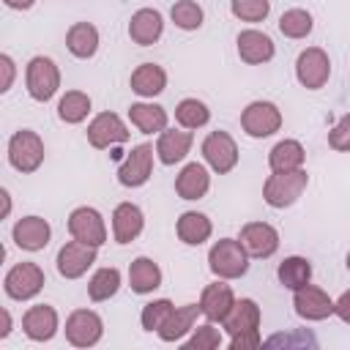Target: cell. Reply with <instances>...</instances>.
<instances>
[{
    "label": "cell",
    "mask_w": 350,
    "mask_h": 350,
    "mask_svg": "<svg viewBox=\"0 0 350 350\" xmlns=\"http://www.w3.org/2000/svg\"><path fill=\"white\" fill-rule=\"evenodd\" d=\"M150 172H153V148L148 142H142V145L131 148V153L118 167V180L126 189H137V186L148 183Z\"/></svg>",
    "instance_id": "obj_13"
},
{
    "label": "cell",
    "mask_w": 350,
    "mask_h": 350,
    "mask_svg": "<svg viewBox=\"0 0 350 350\" xmlns=\"http://www.w3.org/2000/svg\"><path fill=\"white\" fill-rule=\"evenodd\" d=\"M57 273L63 279H79L82 273H88V268L96 262V246H88L82 241H68L60 246L57 252Z\"/></svg>",
    "instance_id": "obj_14"
},
{
    "label": "cell",
    "mask_w": 350,
    "mask_h": 350,
    "mask_svg": "<svg viewBox=\"0 0 350 350\" xmlns=\"http://www.w3.org/2000/svg\"><path fill=\"white\" fill-rule=\"evenodd\" d=\"M129 120L142 131V134H161L164 129H167V109L164 107H159V104H145V101H139V104H131L129 107Z\"/></svg>",
    "instance_id": "obj_31"
},
{
    "label": "cell",
    "mask_w": 350,
    "mask_h": 350,
    "mask_svg": "<svg viewBox=\"0 0 350 350\" xmlns=\"http://www.w3.org/2000/svg\"><path fill=\"white\" fill-rule=\"evenodd\" d=\"M334 314H336L342 323L350 325V290H345V293L334 301Z\"/></svg>",
    "instance_id": "obj_43"
},
{
    "label": "cell",
    "mask_w": 350,
    "mask_h": 350,
    "mask_svg": "<svg viewBox=\"0 0 350 350\" xmlns=\"http://www.w3.org/2000/svg\"><path fill=\"white\" fill-rule=\"evenodd\" d=\"M145 227V216L139 211V205L134 202H120L112 211V235L118 243H131Z\"/></svg>",
    "instance_id": "obj_22"
},
{
    "label": "cell",
    "mask_w": 350,
    "mask_h": 350,
    "mask_svg": "<svg viewBox=\"0 0 350 350\" xmlns=\"http://www.w3.org/2000/svg\"><path fill=\"white\" fill-rule=\"evenodd\" d=\"M68 232L71 238L88 243V246H101L107 241V224L101 219V213L90 205H79L68 213Z\"/></svg>",
    "instance_id": "obj_9"
},
{
    "label": "cell",
    "mask_w": 350,
    "mask_h": 350,
    "mask_svg": "<svg viewBox=\"0 0 350 350\" xmlns=\"http://www.w3.org/2000/svg\"><path fill=\"white\" fill-rule=\"evenodd\" d=\"M44 282H46V279H44V271H41L36 262H16V265L5 273L3 290H5V295L14 298V301H30V298H36V295L41 293Z\"/></svg>",
    "instance_id": "obj_6"
},
{
    "label": "cell",
    "mask_w": 350,
    "mask_h": 350,
    "mask_svg": "<svg viewBox=\"0 0 350 350\" xmlns=\"http://www.w3.org/2000/svg\"><path fill=\"white\" fill-rule=\"evenodd\" d=\"M208 189H211V175L200 161H189L175 178V191L180 200H202Z\"/></svg>",
    "instance_id": "obj_21"
},
{
    "label": "cell",
    "mask_w": 350,
    "mask_h": 350,
    "mask_svg": "<svg viewBox=\"0 0 350 350\" xmlns=\"http://www.w3.org/2000/svg\"><path fill=\"white\" fill-rule=\"evenodd\" d=\"M312 27H314V22L306 8H290L279 16V30L287 38H306L312 33Z\"/></svg>",
    "instance_id": "obj_35"
},
{
    "label": "cell",
    "mask_w": 350,
    "mask_h": 350,
    "mask_svg": "<svg viewBox=\"0 0 350 350\" xmlns=\"http://www.w3.org/2000/svg\"><path fill=\"white\" fill-rule=\"evenodd\" d=\"M191 142H194V137H191L189 129H186V131L164 129V131L159 134V142H156L159 161H161V164H178V161H183V159L189 156V150H191Z\"/></svg>",
    "instance_id": "obj_24"
},
{
    "label": "cell",
    "mask_w": 350,
    "mask_h": 350,
    "mask_svg": "<svg viewBox=\"0 0 350 350\" xmlns=\"http://www.w3.org/2000/svg\"><path fill=\"white\" fill-rule=\"evenodd\" d=\"M328 145L334 150H350V112L336 120V126L328 131Z\"/></svg>",
    "instance_id": "obj_41"
},
{
    "label": "cell",
    "mask_w": 350,
    "mask_h": 350,
    "mask_svg": "<svg viewBox=\"0 0 350 350\" xmlns=\"http://www.w3.org/2000/svg\"><path fill=\"white\" fill-rule=\"evenodd\" d=\"M129 284L137 295H148L156 287H161V268L150 257H137L129 265Z\"/></svg>",
    "instance_id": "obj_29"
},
{
    "label": "cell",
    "mask_w": 350,
    "mask_h": 350,
    "mask_svg": "<svg viewBox=\"0 0 350 350\" xmlns=\"http://www.w3.org/2000/svg\"><path fill=\"white\" fill-rule=\"evenodd\" d=\"M129 139V129L115 112H98L88 126V142L96 150H107L112 145H120Z\"/></svg>",
    "instance_id": "obj_12"
},
{
    "label": "cell",
    "mask_w": 350,
    "mask_h": 350,
    "mask_svg": "<svg viewBox=\"0 0 350 350\" xmlns=\"http://www.w3.org/2000/svg\"><path fill=\"white\" fill-rule=\"evenodd\" d=\"M208 268L219 279H241L249 271V252L235 238H221L208 252Z\"/></svg>",
    "instance_id": "obj_2"
},
{
    "label": "cell",
    "mask_w": 350,
    "mask_h": 350,
    "mask_svg": "<svg viewBox=\"0 0 350 350\" xmlns=\"http://www.w3.org/2000/svg\"><path fill=\"white\" fill-rule=\"evenodd\" d=\"M120 287V271L118 268H98L90 282H88V295L90 301H109Z\"/></svg>",
    "instance_id": "obj_34"
},
{
    "label": "cell",
    "mask_w": 350,
    "mask_h": 350,
    "mask_svg": "<svg viewBox=\"0 0 350 350\" xmlns=\"http://www.w3.org/2000/svg\"><path fill=\"white\" fill-rule=\"evenodd\" d=\"M276 276H279V282L287 290H298V287L309 284V279H312V262L306 257H298V254L284 257L279 262V268H276Z\"/></svg>",
    "instance_id": "obj_32"
},
{
    "label": "cell",
    "mask_w": 350,
    "mask_h": 350,
    "mask_svg": "<svg viewBox=\"0 0 350 350\" xmlns=\"http://www.w3.org/2000/svg\"><path fill=\"white\" fill-rule=\"evenodd\" d=\"M202 156H205V161L211 164L213 172L224 175V172L235 170V164H238V145L227 131L219 129V131H211L202 139Z\"/></svg>",
    "instance_id": "obj_11"
},
{
    "label": "cell",
    "mask_w": 350,
    "mask_h": 350,
    "mask_svg": "<svg viewBox=\"0 0 350 350\" xmlns=\"http://www.w3.org/2000/svg\"><path fill=\"white\" fill-rule=\"evenodd\" d=\"M304 159H306V150L298 139H282L271 148L268 167H271V172H290V170H301Z\"/></svg>",
    "instance_id": "obj_28"
},
{
    "label": "cell",
    "mask_w": 350,
    "mask_h": 350,
    "mask_svg": "<svg viewBox=\"0 0 350 350\" xmlns=\"http://www.w3.org/2000/svg\"><path fill=\"white\" fill-rule=\"evenodd\" d=\"M200 314V304H186V306H175L170 312V317L164 320V325L156 331L161 342H180L197 323Z\"/></svg>",
    "instance_id": "obj_25"
},
{
    "label": "cell",
    "mask_w": 350,
    "mask_h": 350,
    "mask_svg": "<svg viewBox=\"0 0 350 350\" xmlns=\"http://www.w3.org/2000/svg\"><path fill=\"white\" fill-rule=\"evenodd\" d=\"M224 331L230 334V350H254L262 345L260 339V306L252 298L235 301L230 314L224 317Z\"/></svg>",
    "instance_id": "obj_1"
},
{
    "label": "cell",
    "mask_w": 350,
    "mask_h": 350,
    "mask_svg": "<svg viewBox=\"0 0 350 350\" xmlns=\"http://www.w3.org/2000/svg\"><path fill=\"white\" fill-rule=\"evenodd\" d=\"M309 175L306 170H290V172H273L268 175V180L262 183V200L271 208H290L306 189Z\"/></svg>",
    "instance_id": "obj_3"
},
{
    "label": "cell",
    "mask_w": 350,
    "mask_h": 350,
    "mask_svg": "<svg viewBox=\"0 0 350 350\" xmlns=\"http://www.w3.org/2000/svg\"><path fill=\"white\" fill-rule=\"evenodd\" d=\"M230 11L241 22H262L271 11V0H230Z\"/></svg>",
    "instance_id": "obj_40"
},
{
    "label": "cell",
    "mask_w": 350,
    "mask_h": 350,
    "mask_svg": "<svg viewBox=\"0 0 350 350\" xmlns=\"http://www.w3.org/2000/svg\"><path fill=\"white\" fill-rule=\"evenodd\" d=\"M3 3H5L8 8H16V11H27V8H30L36 0H3Z\"/></svg>",
    "instance_id": "obj_44"
},
{
    "label": "cell",
    "mask_w": 350,
    "mask_h": 350,
    "mask_svg": "<svg viewBox=\"0 0 350 350\" xmlns=\"http://www.w3.org/2000/svg\"><path fill=\"white\" fill-rule=\"evenodd\" d=\"M11 334V314H8V309H3V328H0V339H5Z\"/></svg>",
    "instance_id": "obj_45"
},
{
    "label": "cell",
    "mask_w": 350,
    "mask_h": 350,
    "mask_svg": "<svg viewBox=\"0 0 350 350\" xmlns=\"http://www.w3.org/2000/svg\"><path fill=\"white\" fill-rule=\"evenodd\" d=\"M293 306H295V314L304 317V320H325L334 314V301L328 298L325 290L314 287V284H304L298 290H293Z\"/></svg>",
    "instance_id": "obj_15"
},
{
    "label": "cell",
    "mask_w": 350,
    "mask_h": 350,
    "mask_svg": "<svg viewBox=\"0 0 350 350\" xmlns=\"http://www.w3.org/2000/svg\"><path fill=\"white\" fill-rule=\"evenodd\" d=\"M183 347L186 350H216V347H221V331L208 320L194 328V334L183 342Z\"/></svg>",
    "instance_id": "obj_38"
},
{
    "label": "cell",
    "mask_w": 350,
    "mask_h": 350,
    "mask_svg": "<svg viewBox=\"0 0 350 350\" xmlns=\"http://www.w3.org/2000/svg\"><path fill=\"white\" fill-rule=\"evenodd\" d=\"M170 16H172L175 27H180V30H197L202 25V19H205L202 5L194 3V0H178L170 8Z\"/></svg>",
    "instance_id": "obj_37"
},
{
    "label": "cell",
    "mask_w": 350,
    "mask_h": 350,
    "mask_svg": "<svg viewBox=\"0 0 350 350\" xmlns=\"http://www.w3.org/2000/svg\"><path fill=\"white\" fill-rule=\"evenodd\" d=\"M0 68H3V82H0V90L5 93V90L14 85V74H16V66H14L11 55H0Z\"/></svg>",
    "instance_id": "obj_42"
},
{
    "label": "cell",
    "mask_w": 350,
    "mask_h": 350,
    "mask_svg": "<svg viewBox=\"0 0 350 350\" xmlns=\"http://www.w3.org/2000/svg\"><path fill=\"white\" fill-rule=\"evenodd\" d=\"M345 265H347V271H350V252H347V260H345Z\"/></svg>",
    "instance_id": "obj_47"
},
{
    "label": "cell",
    "mask_w": 350,
    "mask_h": 350,
    "mask_svg": "<svg viewBox=\"0 0 350 350\" xmlns=\"http://www.w3.org/2000/svg\"><path fill=\"white\" fill-rule=\"evenodd\" d=\"M238 241L243 243L249 257H260V260L271 257L279 249V232L268 221H249V224H243Z\"/></svg>",
    "instance_id": "obj_16"
},
{
    "label": "cell",
    "mask_w": 350,
    "mask_h": 350,
    "mask_svg": "<svg viewBox=\"0 0 350 350\" xmlns=\"http://www.w3.org/2000/svg\"><path fill=\"white\" fill-rule=\"evenodd\" d=\"M57 312L49 304H36L22 314V331L33 342H49L57 334Z\"/></svg>",
    "instance_id": "obj_17"
},
{
    "label": "cell",
    "mask_w": 350,
    "mask_h": 350,
    "mask_svg": "<svg viewBox=\"0 0 350 350\" xmlns=\"http://www.w3.org/2000/svg\"><path fill=\"white\" fill-rule=\"evenodd\" d=\"M161 33H164V19H161V14L156 8H139V11L131 14L129 36H131L134 44L150 46V44H156L161 38Z\"/></svg>",
    "instance_id": "obj_20"
},
{
    "label": "cell",
    "mask_w": 350,
    "mask_h": 350,
    "mask_svg": "<svg viewBox=\"0 0 350 350\" xmlns=\"http://www.w3.org/2000/svg\"><path fill=\"white\" fill-rule=\"evenodd\" d=\"M241 129L254 139L271 137L282 129V112L273 101H252L241 112Z\"/></svg>",
    "instance_id": "obj_7"
},
{
    "label": "cell",
    "mask_w": 350,
    "mask_h": 350,
    "mask_svg": "<svg viewBox=\"0 0 350 350\" xmlns=\"http://www.w3.org/2000/svg\"><path fill=\"white\" fill-rule=\"evenodd\" d=\"M235 306V293L230 284L224 282H213L202 287L200 295V312L211 320V323H224V317L230 314V309Z\"/></svg>",
    "instance_id": "obj_19"
},
{
    "label": "cell",
    "mask_w": 350,
    "mask_h": 350,
    "mask_svg": "<svg viewBox=\"0 0 350 350\" xmlns=\"http://www.w3.org/2000/svg\"><path fill=\"white\" fill-rule=\"evenodd\" d=\"M66 46H68V52H71L74 57L88 60V57H93L96 49H98V30H96L90 22H77V25H71L68 33H66Z\"/></svg>",
    "instance_id": "obj_30"
},
{
    "label": "cell",
    "mask_w": 350,
    "mask_h": 350,
    "mask_svg": "<svg viewBox=\"0 0 350 350\" xmlns=\"http://www.w3.org/2000/svg\"><path fill=\"white\" fill-rule=\"evenodd\" d=\"M235 44H238L241 60L249 66H260V63H268L273 57V41L262 30H243V33H238Z\"/></svg>",
    "instance_id": "obj_23"
},
{
    "label": "cell",
    "mask_w": 350,
    "mask_h": 350,
    "mask_svg": "<svg viewBox=\"0 0 350 350\" xmlns=\"http://www.w3.org/2000/svg\"><path fill=\"white\" fill-rule=\"evenodd\" d=\"M90 112V96L82 90H68L60 101H57V118L63 123H82Z\"/></svg>",
    "instance_id": "obj_33"
},
{
    "label": "cell",
    "mask_w": 350,
    "mask_h": 350,
    "mask_svg": "<svg viewBox=\"0 0 350 350\" xmlns=\"http://www.w3.org/2000/svg\"><path fill=\"white\" fill-rule=\"evenodd\" d=\"M167 88V71L156 63H142L131 71V90L142 98H153Z\"/></svg>",
    "instance_id": "obj_26"
},
{
    "label": "cell",
    "mask_w": 350,
    "mask_h": 350,
    "mask_svg": "<svg viewBox=\"0 0 350 350\" xmlns=\"http://www.w3.org/2000/svg\"><path fill=\"white\" fill-rule=\"evenodd\" d=\"M175 232H178V238H180L186 246H200V243H205V241L211 238L213 224H211V219H208L205 213H200V211H186V213H180V219H178V224H175Z\"/></svg>",
    "instance_id": "obj_27"
},
{
    "label": "cell",
    "mask_w": 350,
    "mask_h": 350,
    "mask_svg": "<svg viewBox=\"0 0 350 350\" xmlns=\"http://www.w3.org/2000/svg\"><path fill=\"white\" fill-rule=\"evenodd\" d=\"M172 309H175V306H172L170 298H156V301L145 304V306H142V314H139L142 328H145V331H159V328L164 325V320L170 317Z\"/></svg>",
    "instance_id": "obj_39"
},
{
    "label": "cell",
    "mask_w": 350,
    "mask_h": 350,
    "mask_svg": "<svg viewBox=\"0 0 350 350\" xmlns=\"http://www.w3.org/2000/svg\"><path fill=\"white\" fill-rule=\"evenodd\" d=\"M295 77L304 88L320 90L331 77V60L320 46H306L295 60Z\"/></svg>",
    "instance_id": "obj_10"
},
{
    "label": "cell",
    "mask_w": 350,
    "mask_h": 350,
    "mask_svg": "<svg viewBox=\"0 0 350 350\" xmlns=\"http://www.w3.org/2000/svg\"><path fill=\"white\" fill-rule=\"evenodd\" d=\"M0 197H3V216H8V211H11V197H8V191H5V189L0 191Z\"/></svg>",
    "instance_id": "obj_46"
},
{
    "label": "cell",
    "mask_w": 350,
    "mask_h": 350,
    "mask_svg": "<svg viewBox=\"0 0 350 350\" xmlns=\"http://www.w3.org/2000/svg\"><path fill=\"white\" fill-rule=\"evenodd\" d=\"M104 336V320L93 309H74L66 317V339L74 347H93Z\"/></svg>",
    "instance_id": "obj_8"
},
{
    "label": "cell",
    "mask_w": 350,
    "mask_h": 350,
    "mask_svg": "<svg viewBox=\"0 0 350 350\" xmlns=\"http://www.w3.org/2000/svg\"><path fill=\"white\" fill-rule=\"evenodd\" d=\"M25 85L36 101H49L60 88V71H57L55 60L36 55L25 68Z\"/></svg>",
    "instance_id": "obj_5"
},
{
    "label": "cell",
    "mask_w": 350,
    "mask_h": 350,
    "mask_svg": "<svg viewBox=\"0 0 350 350\" xmlns=\"http://www.w3.org/2000/svg\"><path fill=\"white\" fill-rule=\"evenodd\" d=\"M175 120L183 126V129H202L208 120H211V109L200 101V98H183L178 107H175Z\"/></svg>",
    "instance_id": "obj_36"
},
{
    "label": "cell",
    "mask_w": 350,
    "mask_h": 350,
    "mask_svg": "<svg viewBox=\"0 0 350 350\" xmlns=\"http://www.w3.org/2000/svg\"><path fill=\"white\" fill-rule=\"evenodd\" d=\"M11 235H14V243L19 249H25V252H41L49 243V238H52V227L41 216H25V219H19L14 224Z\"/></svg>",
    "instance_id": "obj_18"
},
{
    "label": "cell",
    "mask_w": 350,
    "mask_h": 350,
    "mask_svg": "<svg viewBox=\"0 0 350 350\" xmlns=\"http://www.w3.org/2000/svg\"><path fill=\"white\" fill-rule=\"evenodd\" d=\"M8 161L14 170H19L25 175L36 172L44 164V139L30 129L14 131L8 139Z\"/></svg>",
    "instance_id": "obj_4"
}]
</instances>
